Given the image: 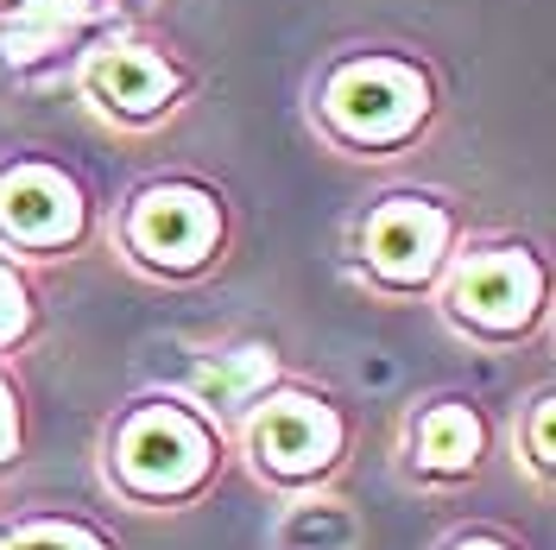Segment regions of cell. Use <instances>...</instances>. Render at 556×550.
Wrapping results in <instances>:
<instances>
[{
    "label": "cell",
    "mask_w": 556,
    "mask_h": 550,
    "mask_svg": "<svg viewBox=\"0 0 556 550\" xmlns=\"http://www.w3.org/2000/svg\"><path fill=\"white\" fill-rule=\"evenodd\" d=\"M316 114L354 152H392L424 127L430 83H424V70L399 64V58H348L316 89Z\"/></svg>",
    "instance_id": "6da1fadb"
},
{
    "label": "cell",
    "mask_w": 556,
    "mask_h": 550,
    "mask_svg": "<svg viewBox=\"0 0 556 550\" xmlns=\"http://www.w3.org/2000/svg\"><path fill=\"white\" fill-rule=\"evenodd\" d=\"M121 241L152 273H197L222 247V203L203 184H146L127 203Z\"/></svg>",
    "instance_id": "7a4b0ae2"
},
{
    "label": "cell",
    "mask_w": 556,
    "mask_h": 550,
    "mask_svg": "<svg viewBox=\"0 0 556 550\" xmlns=\"http://www.w3.org/2000/svg\"><path fill=\"white\" fill-rule=\"evenodd\" d=\"M443 304L475 336H525L544 316V266L525 247H481L450 266Z\"/></svg>",
    "instance_id": "3957f363"
},
{
    "label": "cell",
    "mask_w": 556,
    "mask_h": 550,
    "mask_svg": "<svg viewBox=\"0 0 556 550\" xmlns=\"http://www.w3.org/2000/svg\"><path fill=\"white\" fill-rule=\"evenodd\" d=\"M208 443L203 417L184 412V405H139L121 437H114V468H121V487L127 493H146V500H177L208 475Z\"/></svg>",
    "instance_id": "277c9868"
},
{
    "label": "cell",
    "mask_w": 556,
    "mask_h": 550,
    "mask_svg": "<svg viewBox=\"0 0 556 550\" xmlns=\"http://www.w3.org/2000/svg\"><path fill=\"white\" fill-rule=\"evenodd\" d=\"M450 241H455L450 209H437L430 197H386L361 222V260L392 291L430 285V278L450 266Z\"/></svg>",
    "instance_id": "5b68a950"
},
{
    "label": "cell",
    "mask_w": 556,
    "mask_h": 550,
    "mask_svg": "<svg viewBox=\"0 0 556 550\" xmlns=\"http://www.w3.org/2000/svg\"><path fill=\"white\" fill-rule=\"evenodd\" d=\"M89 203L58 165H7L0 172V241L26 247V253H64L83 241Z\"/></svg>",
    "instance_id": "8992f818"
},
{
    "label": "cell",
    "mask_w": 556,
    "mask_h": 550,
    "mask_svg": "<svg viewBox=\"0 0 556 550\" xmlns=\"http://www.w3.org/2000/svg\"><path fill=\"white\" fill-rule=\"evenodd\" d=\"M247 443H253V462L278 475V482H311L336 462L342 449V417L329 412L311 392H273L253 424H247Z\"/></svg>",
    "instance_id": "52a82bcc"
},
{
    "label": "cell",
    "mask_w": 556,
    "mask_h": 550,
    "mask_svg": "<svg viewBox=\"0 0 556 550\" xmlns=\"http://www.w3.org/2000/svg\"><path fill=\"white\" fill-rule=\"evenodd\" d=\"M83 89H89V102L102 108L108 121L146 127V121H159V114L177 108V96H184V70H177L165 51L121 38V45H96V51H89Z\"/></svg>",
    "instance_id": "ba28073f"
},
{
    "label": "cell",
    "mask_w": 556,
    "mask_h": 550,
    "mask_svg": "<svg viewBox=\"0 0 556 550\" xmlns=\"http://www.w3.org/2000/svg\"><path fill=\"white\" fill-rule=\"evenodd\" d=\"M481 443H486L481 417L468 412V405H455V399L430 405L412 430V449H417V468L424 475H462V468H475Z\"/></svg>",
    "instance_id": "9c48e42d"
},
{
    "label": "cell",
    "mask_w": 556,
    "mask_h": 550,
    "mask_svg": "<svg viewBox=\"0 0 556 550\" xmlns=\"http://www.w3.org/2000/svg\"><path fill=\"white\" fill-rule=\"evenodd\" d=\"M273 348H228V354H215L203 374H197V392L215 399V405H247L266 379H273Z\"/></svg>",
    "instance_id": "30bf717a"
},
{
    "label": "cell",
    "mask_w": 556,
    "mask_h": 550,
    "mask_svg": "<svg viewBox=\"0 0 556 550\" xmlns=\"http://www.w3.org/2000/svg\"><path fill=\"white\" fill-rule=\"evenodd\" d=\"M0 550H108L96 532H83V525H20V532H7Z\"/></svg>",
    "instance_id": "8fae6325"
},
{
    "label": "cell",
    "mask_w": 556,
    "mask_h": 550,
    "mask_svg": "<svg viewBox=\"0 0 556 550\" xmlns=\"http://www.w3.org/2000/svg\"><path fill=\"white\" fill-rule=\"evenodd\" d=\"M33 323V304H26V285L13 278V266H0V348L13 342L20 329Z\"/></svg>",
    "instance_id": "7c38bea8"
},
{
    "label": "cell",
    "mask_w": 556,
    "mask_h": 550,
    "mask_svg": "<svg viewBox=\"0 0 556 550\" xmlns=\"http://www.w3.org/2000/svg\"><path fill=\"white\" fill-rule=\"evenodd\" d=\"M551 392H544V399H538V405H531V462H538V468H551Z\"/></svg>",
    "instance_id": "4fadbf2b"
},
{
    "label": "cell",
    "mask_w": 556,
    "mask_h": 550,
    "mask_svg": "<svg viewBox=\"0 0 556 550\" xmlns=\"http://www.w3.org/2000/svg\"><path fill=\"white\" fill-rule=\"evenodd\" d=\"M20 449V405H13V392H7V379H0V462Z\"/></svg>",
    "instance_id": "5bb4252c"
},
{
    "label": "cell",
    "mask_w": 556,
    "mask_h": 550,
    "mask_svg": "<svg viewBox=\"0 0 556 550\" xmlns=\"http://www.w3.org/2000/svg\"><path fill=\"white\" fill-rule=\"evenodd\" d=\"M311 532H316V538H342L348 525H342V518H329V513H298V518H291V545H298V538H311Z\"/></svg>",
    "instance_id": "9a60e30c"
},
{
    "label": "cell",
    "mask_w": 556,
    "mask_h": 550,
    "mask_svg": "<svg viewBox=\"0 0 556 550\" xmlns=\"http://www.w3.org/2000/svg\"><path fill=\"white\" fill-rule=\"evenodd\" d=\"M450 550H506V545H493V538H462V545H450Z\"/></svg>",
    "instance_id": "2e32d148"
},
{
    "label": "cell",
    "mask_w": 556,
    "mask_h": 550,
    "mask_svg": "<svg viewBox=\"0 0 556 550\" xmlns=\"http://www.w3.org/2000/svg\"><path fill=\"white\" fill-rule=\"evenodd\" d=\"M96 7H102V13H108V7H114V0H96Z\"/></svg>",
    "instance_id": "e0dca14e"
}]
</instances>
